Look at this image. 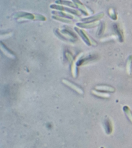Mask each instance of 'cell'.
I'll return each mask as SVG.
<instances>
[{
  "instance_id": "1",
  "label": "cell",
  "mask_w": 132,
  "mask_h": 148,
  "mask_svg": "<svg viewBox=\"0 0 132 148\" xmlns=\"http://www.w3.org/2000/svg\"><path fill=\"white\" fill-rule=\"evenodd\" d=\"M16 19L18 18H23L26 19V20H39V21H46V18L45 16L41 14H32L29 12H20L16 13L14 16Z\"/></svg>"
},
{
  "instance_id": "2",
  "label": "cell",
  "mask_w": 132,
  "mask_h": 148,
  "mask_svg": "<svg viewBox=\"0 0 132 148\" xmlns=\"http://www.w3.org/2000/svg\"><path fill=\"white\" fill-rule=\"evenodd\" d=\"M54 32L57 36L63 40L72 41V42H74V41L78 40L76 35L73 32H70V31H68V29H64L59 31V29H56L54 30Z\"/></svg>"
},
{
  "instance_id": "3",
  "label": "cell",
  "mask_w": 132,
  "mask_h": 148,
  "mask_svg": "<svg viewBox=\"0 0 132 148\" xmlns=\"http://www.w3.org/2000/svg\"><path fill=\"white\" fill-rule=\"evenodd\" d=\"M50 7L52 9H56L57 10H59V11H62V12H69V13L71 14H73L76 16H80L81 15V13L79 12L78 10L71 9H70V8H68V7H63V6H61V5L53 4V5H51Z\"/></svg>"
},
{
  "instance_id": "4",
  "label": "cell",
  "mask_w": 132,
  "mask_h": 148,
  "mask_svg": "<svg viewBox=\"0 0 132 148\" xmlns=\"http://www.w3.org/2000/svg\"><path fill=\"white\" fill-rule=\"evenodd\" d=\"M74 30L77 32V33L79 34V36H80L82 40L84 41V42L86 43L87 45L90 46L93 45V43H92V40L91 38L90 37H88V36L85 32L82 31V30L79 29L78 27H75L74 28Z\"/></svg>"
},
{
  "instance_id": "5",
  "label": "cell",
  "mask_w": 132,
  "mask_h": 148,
  "mask_svg": "<svg viewBox=\"0 0 132 148\" xmlns=\"http://www.w3.org/2000/svg\"><path fill=\"white\" fill-rule=\"evenodd\" d=\"M104 16V14L103 12L99 13L97 14L90 16L89 18H86L82 19V21L84 23H93V22H97V21L100 20L101 19L103 18Z\"/></svg>"
},
{
  "instance_id": "6",
  "label": "cell",
  "mask_w": 132,
  "mask_h": 148,
  "mask_svg": "<svg viewBox=\"0 0 132 148\" xmlns=\"http://www.w3.org/2000/svg\"><path fill=\"white\" fill-rule=\"evenodd\" d=\"M72 1L74 3V4L76 5V7L78 8L80 11H81L84 16H88L90 14V12H89L88 9L84 6V4L82 3L80 1V0H72Z\"/></svg>"
},
{
  "instance_id": "7",
  "label": "cell",
  "mask_w": 132,
  "mask_h": 148,
  "mask_svg": "<svg viewBox=\"0 0 132 148\" xmlns=\"http://www.w3.org/2000/svg\"><path fill=\"white\" fill-rule=\"evenodd\" d=\"M62 81L63 82V84H65L66 86H67L68 87H70L71 89H72L75 91L78 92V93H79V94H83V91H82V90L80 88V87L77 86V85L71 83V82H70V81H68L67 80H65V79H63Z\"/></svg>"
},
{
  "instance_id": "8",
  "label": "cell",
  "mask_w": 132,
  "mask_h": 148,
  "mask_svg": "<svg viewBox=\"0 0 132 148\" xmlns=\"http://www.w3.org/2000/svg\"><path fill=\"white\" fill-rule=\"evenodd\" d=\"M76 25L81 27V28H84V29H92L94 28V27H97L99 25V23L97 22H93V23H77Z\"/></svg>"
},
{
  "instance_id": "9",
  "label": "cell",
  "mask_w": 132,
  "mask_h": 148,
  "mask_svg": "<svg viewBox=\"0 0 132 148\" xmlns=\"http://www.w3.org/2000/svg\"><path fill=\"white\" fill-rule=\"evenodd\" d=\"M52 13V14H54V16H59V17H61V18L70 19V20H74V19H75V17H74L73 16H72V14H67L62 11H59V12L53 11Z\"/></svg>"
},
{
  "instance_id": "10",
  "label": "cell",
  "mask_w": 132,
  "mask_h": 148,
  "mask_svg": "<svg viewBox=\"0 0 132 148\" xmlns=\"http://www.w3.org/2000/svg\"><path fill=\"white\" fill-rule=\"evenodd\" d=\"M114 29L115 32H116L117 35L118 36V38H119V40L120 42H122L124 41V35H123V32L120 28L119 27V25L118 24H114Z\"/></svg>"
},
{
  "instance_id": "11",
  "label": "cell",
  "mask_w": 132,
  "mask_h": 148,
  "mask_svg": "<svg viewBox=\"0 0 132 148\" xmlns=\"http://www.w3.org/2000/svg\"><path fill=\"white\" fill-rule=\"evenodd\" d=\"M95 89L98 91H109V92H114L115 89L114 87L108 86H98L95 87Z\"/></svg>"
},
{
  "instance_id": "12",
  "label": "cell",
  "mask_w": 132,
  "mask_h": 148,
  "mask_svg": "<svg viewBox=\"0 0 132 148\" xmlns=\"http://www.w3.org/2000/svg\"><path fill=\"white\" fill-rule=\"evenodd\" d=\"M56 3L57 4L66 5V6H68V7H73V8L76 7V5L74 4V3L67 1V0H56Z\"/></svg>"
},
{
  "instance_id": "13",
  "label": "cell",
  "mask_w": 132,
  "mask_h": 148,
  "mask_svg": "<svg viewBox=\"0 0 132 148\" xmlns=\"http://www.w3.org/2000/svg\"><path fill=\"white\" fill-rule=\"evenodd\" d=\"M52 18L54 19V20H57V21H61V22H63V23H68V24L73 23V21H71V20H68V19H67V18H64L59 17V16H52Z\"/></svg>"
},
{
  "instance_id": "14",
  "label": "cell",
  "mask_w": 132,
  "mask_h": 148,
  "mask_svg": "<svg viewBox=\"0 0 132 148\" xmlns=\"http://www.w3.org/2000/svg\"><path fill=\"white\" fill-rule=\"evenodd\" d=\"M131 65H132V56H130L128 59L127 63H126V71L128 75H130L131 71Z\"/></svg>"
},
{
  "instance_id": "15",
  "label": "cell",
  "mask_w": 132,
  "mask_h": 148,
  "mask_svg": "<svg viewBox=\"0 0 132 148\" xmlns=\"http://www.w3.org/2000/svg\"><path fill=\"white\" fill-rule=\"evenodd\" d=\"M104 29H105V24H104V23L101 22L99 24V29H98L97 35L99 36H101L104 33Z\"/></svg>"
},
{
  "instance_id": "16",
  "label": "cell",
  "mask_w": 132,
  "mask_h": 148,
  "mask_svg": "<svg viewBox=\"0 0 132 148\" xmlns=\"http://www.w3.org/2000/svg\"><path fill=\"white\" fill-rule=\"evenodd\" d=\"M124 111H125V113L126 114V116H128V118L129 119V120L132 122V113L130 111V109H129L127 106H125V108H123Z\"/></svg>"
},
{
  "instance_id": "17",
  "label": "cell",
  "mask_w": 132,
  "mask_h": 148,
  "mask_svg": "<svg viewBox=\"0 0 132 148\" xmlns=\"http://www.w3.org/2000/svg\"><path fill=\"white\" fill-rule=\"evenodd\" d=\"M108 15L110 17L112 20H116L117 19V16L116 14V13L115 12L114 10L113 9H110L108 10Z\"/></svg>"
},
{
  "instance_id": "18",
  "label": "cell",
  "mask_w": 132,
  "mask_h": 148,
  "mask_svg": "<svg viewBox=\"0 0 132 148\" xmlns=\"http://www.w3.org/2000/svg\"><path fill=\"white\" fill-rule=\"evenodd\" d=\"M92 93L95 95L98 96V97H103V98H108L110 97V95L106 94V93H104V92H97L96 91H92Z\"/></svg>"
}]
</instances>
